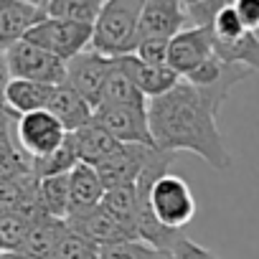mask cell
<instances>
[{"instance_id": "20", "label": "cell", "mask_w": 259, "mask_h": 259, "mask_svg": "<svg viewBox=\"0 0 259 259\" xmlns=\"http://www.w3.org/2000/svg\"><path fill=\"white\" fill-rule=\"evenodd\" d=\"M102 104H114V107H138V109H148L150 99L138 89V84L133 81L124 71V66L119 64V59H114V66L107 76L104 84V94H102Z\"/></svg>"}, {"instance_id": "13", "label": "cell", "mask_w": 259, "mask_h": 259, "mask_svg": "<svg viewBox=\"0 0 259 259\" xmlns=\"http://www.w3.org/2000/svg\"><path fill=\"white\" fill-rule=\"evenodd\" d=\"M46 18H49L46 3H31V0H3V3H0V44H3V49L23 41Z\"/></svg>"}, {"instance_id": "10", "label": "cell", "mask_w": 259, "mask_h": 259, "mask_svg": "<svg viewBox=\"0 0 259 259\" xmlns=\"http://www.w3.org/2000/svg\"><path fill=\"white\" fill-rule=\"evenodd\" d=\"M213 56H216V49H213L211 26H196V28H186L170 41L168 66L186 79L193 71H198L203 64H208Z\"/></svg>"}, {"instance_id": "12", "label": "cell", "mask_w": 259, "mask_h": 259, "mask_svg": "<svg viewBox=\"0 0 259 259\" xmlns=\"http://www.w3.org/2000/svg\"><path fill=\"white\" fill-rule=\"evenodd\" d=\"M66 224L74 231H79L81 236H87L89 241H94L99 249L112 246V244H122V241H138V236L124 224H119L104 206H97V208H89L81 213H71L66 219Z\"/></svg>"}, {"instance_id": "7", "label": "cell", "mask_w": 259, "mask_h": 259, "mask_svg": "<svg viewBox=\"0 0 259 259\" xmlns=\"http://www.w3.org/2000/svg\"><path fill=\"white\" fill-rule=\"evenodd\" d=\"M158 148L148 145H119L117 153H112L102 165H97V173L107 191L124 188V186H138L148 165L153 163Z\"/></svg>"}, {"instance_id": "21", "label": "cell", "mask_w": 259, "mask_h": 259, "mask_svg": "<svg viewBox=\"0 0 259 259\" xmlns=\"http://www.w3.org/2000/svg\"><path fill=\"white\" fill-rule=\"evenodd\" d=\"M38 216H44L41 206L0 213V246H3V251H18Z\"/></svg>"}, {"instance_id": "24", "label": "cell", "mask_w": 259, "mask_h": 259, "mask_svg": "<svg viewBox=\"0 0 259 259\" xmlns=\"http://www.w3.org/2000/svg\"><path fill=\"white\" fill-rule=\"evenodd\" d=\"M104 3L99 0H46L49 18L59 21H71L81 26H94L102 16Z\"/></svg>"}, {"instance_id": "27", "label": "cell", "mask_w": 259, "mask_h": 259, "mask_svg": "<svg viewBox=\"0 0 259 259\" xmlns=\"http://www.w3.org/2000/svg\"><path fill=\"white\" fill-rule=\"evenodd\" d=\"M99 259H173V254L138 239V241H122V244L102 246Z\"/></svg>"}, {"instance_id": "6", "label": "cell", "mask_w": 259, "mask_h": 259, "mask_svg": "<svg viewBox=\"0 0 259 259\" xmlns=\"http://www.w3.org/2000/svg\"><path fill=\"white\" fill-rule=\"evenodd\" d=\"M16 130H18V143H21L23 153L33 163L41 160V158H46V155H51L69 138L64 124L49 109L18 117V127Z\"/></svg>"}, {"instance_id": "9", "label": "cell", "mask_w": 259, "mask_h": 259, "mask_svg": "<svg viewBox=\"0 0 259 259\" xmlns=\"http://www.w3.org/2000/svg\"><path fill=\"white\" fill-rule=\"evenodd\" d=\"M254 71L246 69V66H239V64H226L221 61L219 56H213L208 64H203L198 71H193L191 76H186L188 84H193L216 109L224 107V102L229 99L231 89L241 81H246Z\"/></svg>"}, {"instance_id": "5", "label": "cell", "mask_w": 259, "mask_h": 259, "mask_svg": "<svg viewBox=\"0 0 259 259\" xmlns=\"http://www.w3.org/2000/svg\"><path fill=\"white\" fill-rule=\"evenodd\" d=\"M94 122L102 124L107 133L117 143H122V145H148V148H155V140H153V133H150L148 109L99 104L94 109Z\"/></svg>"}, {"instance_id": "11", "label": "cell", "mask_w": 259, "mask_h": 259, "mask_svg": "<svg viewBox=\"0 0 259 259\" xmlns=\"http://www.w3.org/2000/svg\"><path fill=\"white\" fill-rule=\"evenodd\" d=\"M191 28L188 8L178 0H145L140 18V38H168Z\"/></svg>"}, {"instance_id": "14", "label": "cell", "mask_w": 259, "mask_h": 259, "mask_svg": "<svg viewBox=\"0 0 259 259\" xmlns=\"http://www.w3.org/2000/svg\"><path fill=\"white\" fill-rule=\"evenodd\" d=\"M119 64L124 66V71L133 76V81L138 84V89L148 97V99H158L163 94H168L170 89H176L181 84V74H176L170 66H150L145 61H140L135 54L119 59Z\"/></svg>"}, {"instance_id": "26", "label": "cell", "mask_w": 259, "mask_h": 259, "mask_svg": "<svg viewBox=\"0 0 259 259\" xmlns=\"http://www.w3.org/2000/svg\"><path fill=\"white\" fill-rule=\"evenodd\" d=\"M79 163H81V160H79V153H76L74 140H71V135H69L61 148H56L51 155L36 160L33 168H36V176L44 181V178H54V176H69Z\"/></svg>"}, {"instance_id": "31", "label": "cell", "mask_w": 259, "mask_h": 259, "mask_svg": "<svg viewBox=\"0 0 259 259\" xmlns=\"http://www.w3.org/2000/svg\"><path fill=\"white\" fill-rule=\"evenodd\" d=\"M173 259H221V256H219L216 251H211V249L196 244L193 239L183 236V239L176 244V249H173Z\"/></svg>"}, {"instance_id": "22", "label": "cell", "mask_w": 259, "mask_h": 259, "mask_svg": "<svg viewBox=\"0 0 259 259\" xmlns=\"http://www.w3.org/2000/svg\"><path fill=\"white\" fill-rule=\"evenodd\" d=\"M213 49H216V56L221 61L239 64V66L251 69V71H259V36L256 33L246 31L239 38H231V41L213 38Z\"/></svg>"}, {"instance_id": "30", "label": "cell", "mask_w": 259, "mask_h": 259, "mask_svg": "<svg viewBox=\"0 0 259 259\" xmlns=\"http://www.w3.org/2000/svg\"><path fill=\"white\" fill-rule=\"evenodd\" d=\"M135 56L150 66H168L170 59V41L168 38H140Z\"/></svg>"}, {"instance_id": "15", "label": "cell", "mask_w": 259, "mask_h": 259, "mask_svg": "<svg viewBox=\"0 0 259 259\" xmlns=\"http://www.w3.org/2000/svg\"><path fill=\"white\" fill-rule=\"evenodd\" d=\"M51 84H38V81H26V79H8L6 89H3V99H6V109L16 112L18 117L23 114H33V112H44L49 109V102L54 97Z\"/></svg>"}, {"instance_id": "28", "label": "cell", "mask_w": 259, "mask_h": 259, "mask_svg": "<svg viewBox=\"0 0 259 259\" xmlns=\"http://www.w3.org/2000/svg\"><path fill=\"white\" fill-rule=\"evenodd\" d=\"M51 259H99V246L69 226V231L54 249Z\"/></svg>"}, {"instance_id": "4", "label": "cell", "mask_w": 259, "mask_h": 259, "mask_svg": "<svg viewBox=\"0 0 259 259\" xmlns=\"http://www.w3.org/2000/svg\"><path fill=\"white\" fill-rule=\"evenodd\" d=\"M92 36H94V26L46 18L23 41H28V44H33V46H38V49L49 51L51 56L69 64L71 59H76L79 54H84L92 46Z\"/></svg>"}, {"instance_id": "8", "label": "cell", "mask_w": 259, "mask_h": 259, "mask_svg": "<svg viewBox=\"0 0 259 259\" xmlns=\"http://www.w3.org/2000/svg\"><path fill=\"white\" fill-rule=\"evenodd\" d=\"M112 66H114V59H107V56L87 49L84 54H79L76 59H71L66 64V84L74 92H79L97 109L102 104L104 84H107Z\"/></svg>"}, {"instance_id": "32", "label": "cell", "mask_w": 259, "mask_h": 259, "mask_svg": "<svg viewBox=\"0 0 259 259\" xmlns=\"http://www.w3.org/2000/svg\"><path fill=\"white\" fill-rule=\"evenodd\" d=\"M234 6L246 26V31H256L259 28V0H234Z\"/></svg>"}, {"instance_id": "17", "label": "cell", "mask_w": 259, "mask_h": 259, "mask_svg": "<svg viewBox=\"0 0 259 259\" xmlns=\"http://www.w3.org/2000/svg\"><path fill=\"white\" fill-rule=\"evenodd\" d=\"M69 231V224L54 216H38L36 224L31 226L23 246L18 249V254L28 256V259H51L54 249L59 246V241L64 239V234Z\"/></svg>"}, {"instance_id": "3", "label": "cell", "mask_w": 259, "mask_h": 259, "mask_svg": "<svg viewBox=\"0 0 259 259\" xmlns=\"http://www.w3.org/2000/svg\"><path fill=\"white\" fill-rule=\"evenodd\" d=\"M3 64L8 79H26V81L51 84V87L66 84V61L51 56L49 51L28 41H18L3 49Z\"/></svg>"}, {"instance_id": "33", "label": "cell", "mask_w": 259, "mask_h": 259, "mask_svg": "<svg viewBox=\"0 0 259 259\" xmlns=\"http://www.w3.org/2000/svg\"><path fill=\"white\" fill-rule=\"evenodd\" d=\"M0 259H28V256H23L18 251H3V254H0Z\"/></svg>"}, {"instance_id": "23", "label": "cell", "mask_w": 259, "mask_h": 259, "mask_svg": "<svg viewBox=\"0 0 259 259\" xmlns=\"http://www.w3.org/2000/svg\"><path fill=\"white\" fill-rule=\"evenodd\" d=\"M38 206L46 216L66 221L71 213V188H69V176H54L44 178L38 188Z\"/></svg>"}, {"instance_id": "16", "label": "cell", "mask_w": 259, "mask_h": 259, "mask_svg": "<svg viewBox=\"0 0 259 259\" xmlns=\"http://www.w3.org/2000/svg\"><path fill=\"white\" fill-rule=\"evenodd\" d=\"M49 112L64 124V130L69 135L81 130L84 124L94 122V107L79 92H74L69 84H61L54 89V97L49 102Z\"/></svg>"}, {"instance_id": "25", "label": "cell", "mask_w": 259, "mask_h": 259, "mask_svg": "<svg viewBox=\"0 0 259 259\" xmlns=\"http://www.w3.org/2000/svg\"><path fill=\"white\" fill-rule=\"evenodd\" d=\"M102 206L130 231L138 236V186H124V188H112L104 193ZM140 239V236H138ZM143 241V239H140Z\"/></svg>"}, {"instance_id": "19", "label": "cell", "mask_w": 259, "mask_h": 259, "mask_svg": "<svg viewBox=\"0 0 259 259\" xmlns=\"http://www.w3.org/2000/svg\"><path fill=\"white\" fill-rule=\"evenodd\" d=\"M69 188H71V213H81V211L102 206L104 193H107L97 168H92L87 163H79L69 173Z\"/></svg>"}, {"instance_id": "18", "label": "cell", "mask_w": 259, "mask_h": 259, "mask_svg": "<svg viewBox=\"0 0 259 259\" xmlns=\"http://www.w3.org/2000/svg\"><path fill=\"white\" fill-rule=\"evenodd\" d=\"M71 140H74V148L79 153V160L87 163V165H92V168L102 165L122 145V143H117L107 133V130L102 124H97V122H89L81 130H76V133H71Z\"/></svg>"}, {"instance_id": "2", "label": "cell", "mask_w": 259, "mask_h": 259, "mask_svg": "<svg viewBox=\"0 0 259 259\" xmlns=\"http://www.w3.org/2000/svg\"><path fill=\"white\" fill-rule=\"evenodd\" d=\"M145 3L140 0H107L99 21L94 23L92 51L107 59L133 56L140 44V18Z\"/></svg>"}, {"instance_id": "1", "label": "cell", "mask_w": 259, "mask_h": 259, "mask_svg": "<svg viewBox=\"0 0 259 259\" xmlns=\"http://www.w3.org/2000/svg\"><path fill=\"white\" fill-rule=\"evenodd\" d=\"M148 117L158 150L193 153L219 173L231 168L234 160L219 130V109L186 79L168 94L150 99Z\"/></svg>"}, {"instance_id": "29", "label": "cell", "mask_w": 259, "mask_h": 259, "mask_svg": "<svg viewBox=\"0 0 259 259\" xmlns=\"http://www.w3.org/2000/svg\"><path fill=\"white\" fill-rule=\"evenodd\" d=\"M211 31H213V38H219V41H231V38H239L241 33H246V26L234 3H224L219 8V13L211 21Z\"/></svg>"}]
</instances>
